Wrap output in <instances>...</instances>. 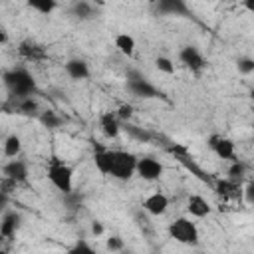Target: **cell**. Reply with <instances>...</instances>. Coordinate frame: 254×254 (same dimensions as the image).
Listing matches in <instances>:
<instances>
[{"instance_id": "cell-9", "label": "cell", "mask_w": 254, "mask_h": 254, "mask_svg": "<svg viewBox=\"0 0 254 254\" xmlns=\"http://www.w3.org/2000/svg\"><path fill=\"white\" fill-rule=\"evenodd\" d=\"M143 210L151 216H163L169 208V196L163 192H153L147 198H143Z\"/></svg>"}, {"instance_id": "cell-12", "label": "cell", "mask_w": 254, "mask_h": 254, "mask_svg": "<svg viewBox=\"0 0 254 254\" xmlns=\"http://www.w3.org/2000/svg\"><path fill=\"white\" fill-rule=\"evenodd\" d=\"M157 10L163 16H192V12L183 0H161L157 4Z\"/></svg>"}, {"instance_id": "cell-38", "label": "cell", "mask_w": 254, "mask_h": 254, "mask_svg": "<svg viewBox=\"0 0 254 254\" xmlns=\"http://www.w3.org/2000/svg\"><path fill=\"white\" fill-rule=\"evenodd\" d=\"M252 139H254V135H252Z\"/></svg>"}, {"instance_id": "cell-20", "label": "cell", "mask_w": 254, "mask_h": 254, "mask_svg": "<svg viewBox=\"0 0 254 254\" xmlns=\"http://www.w3.org/2000/svg\"><path fill=\"white\" fill-rule=\"evenodd\" d=\"M20 153H22V139H20V135H16V133L6 135V139H4V155L8 159H18Z\"/></svg>"}, {"instance_id": "cell-10", "label": "cell", "mask_w": 254, "mask_h": 254, "mask_svg": "<svg viewBox=\"0 0 254 254\" xmlns=\"http://www.w3.org/2000/svg\"><path fill=\"white\" fill-rule=\"evenodd\" d=\"M2 171H4V177L10 179V181H14L16 185L28 181V165H26V161H22V159H10V161L2 167Z\"/></svg>"}, {"instance_id": "cell-6", "label": "cell", "mask_w": 254, "mask_h": 254, "mask_svg": "<svg viewBox=\"0 0 254 254\" xmlns=\"http://www.w3.org/2000/svg\"><path fill=\"white\" fill-rule=\"evenodd\" d=\"M163 163L159 161V159H155V157H139V161H137V177H141L143 181H149V183H153V181H159L161 179V175H163Z\"/></svg>"}, {"instance_id": "cell-15", "label": "cell", "mask_w": 254, "mask_h": 254, "mask_svg": "<svg viewBox=\"0 0 254 254\" xmlns=\"http://www.w3.org/2000/svg\"><path fill=\"white\" fill-rule=\"evenodd\" d=\"M93 165L95 169L105 175V177H111V167H113V151L111 149H97L93 153Z\"/></svg>"}, {"instance_id": "cell-1", "label": "cell", "mask_w": 254, "mask_h": 254, "mask_svg": "<svg viewBox=\"0 0 254 254\" xmlns=\"http://www.w3.org/2000/svg\"><path fill=\"white\" fill-rule=\"evenodd\" d=\"M4 85L8 87V91L12 95H16V99H24V97H32V93L36 91V81L32 77V73L26 67H12L6 69L2 73Z\"/></svg>"}, {"instance_id": "cell-23", "label": "cell", "mask_w": 254, "mask_h": 254, "mask_svg": "<svg viewBox=\"0 0 254 254\" xmlns=\"http://www.w3.org/2000/svg\"><path fill=\"white\" fill-rule=\"evenodd\" d=\"M16 109L18 113H24V115H40V105L34 97H24V99H16Z\"/></svg>"}, {"instance_id": "cell-13", "label": "cell", "mask_w": 254, "mask_h": 254, "mask_svg": "<svg viewBox=\"0 0 254 254\" xmlns=\"http://www.w3.org/2000/svg\"><path fill=\"white\" fill-rule=\"evenodd\" d=\"M64 69H65V73H67L71 79H75V81H83V79L89 77V65H87L85 60H79V58L67 60V62L64 64Z\"/></svg>"}, {"instance_id": "cell-37", "label": "cell", "mask_w": 254, "mask_h": 254, "mask_svg": "<svg viewBox=\"0 0 254 254\" xmlns=\"http://www.w3.org/2000/svg\"><path fill=\"white\" fill-rule=\"evenodd\" d=\"M125 254H133V252H125Z\"/></svg>"}, {"instance_id": "cell-30", "label": "cell", "mask_w": 254, "mask_h": 254, "mask_svg": "<svg viewBox=\"0 0 254 254\" xmlns=\"http://www.w3.org/2000/svg\"><path fill=\"white\" fill-rule=\"evenodd\" d=\"M105 246H107V250H111V252H123V250H125V242H123V238L117 236V234L109 236L107 242H105Z\"/></svg>"}, {"instance_id": "cell-29", "label": "cell", "mask_w": 254, "mask_h": 254, "mask_svg": "<svg viewBox=\"0 0 254 254\" xmlns=\"http://www.w3.org/2000/svg\"><path fill=\"white\" fill-rule=\"evenodd\" d=\"M67 254H97V252L87 240H75V244L67 250Z\"/></svg>"}, {"instance_id": "cell-14", "label": "cell", "mask_w": 254, "mask_h": 254, "mask_svg": "<svg viewBox=\"0 0 254 254\" xmlns=\"http://www.w3.org/2000/svg\"><path fill=\"white\" fill-rule=\"evenodd\" d=\"M99 127H101V131H103L105 137L115 139L119 135V131H121V121H119V117H117L115 111H105L99 117Z\"/></svg>"}, {"instance_id": "cell-26", "label": "cell", "mask_w": 254, "mask_h": 254, "mask_svg": "<svg viewBox=\"0 0 254 254\" xmlns=\"http://www.w3.org/2000/svg\"><path fill=\"white\" fill-rule=\"evenodd\" d=\"M246 169H248V167H246L244 161H240V159L232 161L230 167H228V179L234 181V183H240V181L246 177Z\"/></svg>"}, {"instance_id": "cell-17", "label": "cell", "mask_w": 254, "mask_h": 254, "mask_svg": "<svg viewBox=\"0 0 254 254\" xmlns=\"http://www.w3.org/2000/svg\"><path fill=\"white\" fill-rule=\"evenodd\" d=\"M18 54L24 56L26 60H44L46 58V52L42 46H38L36 42L32 40H24L18 44Z\"/></svg>"}, {"instance_id": "cell-16", "label": "cell", "mask_w": 254, "mask_h": 254, "mask_svg": "<svg viewBox=\"0 0 254 254\" xmlns=\"http://www.w3.org/2000/svg\"><path fill=\"white\" fill-rule=\"evenodd\" d=\"M20 220H22V216L16 210H6L2 216V222H0V234L4 238H12L16 234V230L20 228Z\"/></svg>"}, {"instance_id": "cell-22", "label": "cell", "mask_w": 254, "mask_h": 254, "mask_svg": "<svg viewBox=\"0 0 254 254\" xmlns=\"http://www.w3.org/2000/svg\"><path fill=\"white\" fill-rule=\"evenodd\" d=\"M123 129H125L127 135H129L131 139H135V141H141V143H149V141H151V133L145 131V129L139 127V125H133L131 121L123 123Z\"/></svg>"}, {"instance_id": "cell-21", "label": "cell", "mask_w": 254, "mask_h": 254, "mask_svg": "<svg viewBox=\"0 0 254 254\" xmlns=\"http://www.w3.org/2000/svg\"><path fill=\"white\" fill-rule=\"evenodd\" d=\"M71 14H73L77 20H91V18L97 14V10L93 8V4H91V2L79 0V2L71 4Z\"/></svg>"}, {"instance_id": "cell-34", "label": "cell", "mask_w": 254, "mask_h": 254, "mask_svg": "<svg viewBox=\"0 0 254 254\" xmlns=\"http://www.w3.org/2000/svg\"><path fill=\"white\" fill-rule=\"evenodd\" d=\"M103 232H105L103 224H101L99 220H93V222H91V234H93V236H101Z\"/></svg>"}, {"instance_id": "cell-3", "label": "cell", "mask_w": 254, "mask_h": 254, "mask_svg": "<svg viewBox=\"0 0 254 254\" xmlns=\"http://www.w3.org/2000/svg\"><path fill=\"white\" fill-rule=\"evenodd\" d=\"M125 89H127L133 97H139V99H155V97L165 99V93H163L157 85H153L145 75H141V73L135 71V69L127 71Z\"/></svg>"}, {"instance_id": "cell-24", "label": "cell", "mask_w": 254, "mask_h": 254, "mask_svg": "<svg viewBox=\"0 0 254 254\" xmlns=\"http://www.w3.org/2000/svg\"><path fill=\"white\" fill-rule=\"evenodd\" d=\"M28 6H30L32 10L44 14V16H50V14L58 8V2H56V0H30Z\"/></svg>"}, {"instance_id": "cell-4", "label": "cell", "mask_w": 254, "mask_h": 254, "mask_svg": "<svg viewBox=\"0 0 254 254\" xmlns=\"http://www.w3.org/2000/svg\"><path fill=\"white\" fill-rule=\"evenodd\" d=\"M169 236L175 242L185 244V246H196L198 240H200L196 224L187 216H179L169 224Z\"/></svg>"}, {"instance_id": "cell-8", "label": "cell", "mask_w": 254, "mask_h": 254, "mask_svg": "<svg viewBox=\"0 0 254 254\" xmlns=\"http://www.w3.org/2000/svg\"><path fill=\"white\" fill-rule=\"evenodd\" d=\"M179 62H181L185 67H189L190 71H196V73H198L200 69H204V65H206L202 54H200L198 48H194V46H183V48L179 50Z\"/></svg>"}, {"instance_id": "cell-25", "label": "cell", "mask_w": 254, "mask_h": 254, "mask_svg": "<svg viewBox=\"0 0 254 254\" xmlns=\"http://www.w3.org/2000/svg\"><path fill=\"white\" fill-rule=\"evenodd\" d=\"M38 119H40V123H42L44 127H48V129H58V127H62V123H64V119H62L56 111H42V113L38 115Z\"/></svg>"}, {"instance_id": "cell-2", "label": "cell", "mask_w": 254, "mask_h": 254, "mask_svg": "<svg viewBox=\"0 0 254 254\" xmlns=\"http://www.w3.org/2000/svg\"><path fill=\"white\" fill-rule=\"evenodd\" d=\"M46 175H48V181L54 185V189L60 190L62 194L73 192V169L64 161H60L58 157L50 159Z\"/></svg>"}, {"instance_id": "cell-36", "label": "cell", "mask_w": 254, "mask_h": 254, "mask_svg": "<svg viewBox=\"0 0 254 254\" xmlns=\"http://www.w3.org/2000/svg\"><path fill=\"white\" fill-rule=\"evenodd\" d=\"M250 99H252V101H254V87H252V89H250Z\"/></svg>"}, {"instance_id": "cell-27", "label": "cell", "mask_w": 254, "mask_h": 254, "mask_svg": "<svg viewBox=\"0 0 254 254\" xmlns=\"http://www.w3.org/2000/svg\"><path fill=\"white\" fill-rule=\"evenodd\" d=\"M155 67H157L161 73H167V75L175 73V62H173L171 58H167V56H159V58L155 60Z\"/></svg>"}, {"instance_id": "cell-28", "label": "cell", "mask_w": 254, "mask_h": 254, "mask_svg": "<svg viewBox=\"0 0 254 254\" xmlns=\"http://www.w3.org/2000/svg\"><path fill=\"white\" fill-rule=\"evenodd\" d=\"M236 69H238V73H242V75L252 73V71H254V58H250V56H240V58L236 60Z\"/></svg>"}, {"instance_id": "cell-18", "label": "cell", "mask_w": 254, "mask_h": 254, "mask_svg": "<svg viewBox=\"0 0 254 254\" xmlns=\"http://www.w3.org/2000/svg\"><path fill=\"white\" fill-rule=\"evenodd\" d=\"M216 192L222 198H238L242 194V189H240V183H234L230 179H222L216 183Z\"/></svg>"}, {"instance_id": "cell-7", "label": "cell", "mask_w": 254, "mask_h": 254, "mask_svg": "<svg viewBox=\"0 0 254 254\" xmlns=\"http://www.w3.org/2000/svg\"><path fill=\"white\" fill-rule=\"evenodd\" d=\"M208 147L214 151L216 157L224 159V161H236V147H234V141L228 139V137H222V135H210L208 137Z\"/></svg>"}, {"instance_id": "cell-32", "label": "cell", "mask_w": 254, "mask_h": 254, "mask_svg": "<svg viewBox=\"0 0 254 254\" xmlns=\"http://www.w3.org/2000/svg\"><path fill=\"white\" fill-rule=\"evenodd\" d=\"M115 113H117V117H119L121 123H127V121L133 117V105L123 103V105H119V109H117Z\"/></svg>"}, {"instance_id": "cell-11", "label": "cell", "mask_w": 254, "mask_h": 254, "mask_svg": "<svg viewBox=\"0 0 254 254\" xmlns=\"http://www.w3.org/2000/svg\"><path fill=\"white\" fill-rule=\"evenodd\" d=\"M187 210H189V214L194 216V218H204V216H208V214L212 212V206L208 204V200H206L204 196H200V194H190V196L187 198Z\"/></svg>"}, {"instance_id": "cell-5", "label": "cell", "mask_w": 254, "mask_h": 254, "mask_svg": "<svg viewBox=\"0 0 254 254\" xmlns=\"http://www.w3.org/2000/svg\"><path fill=\"white\" fill-rule=\"evenodd\" d=\"M137 161H139V157H135L133 153L123 151V149H113L111 177L117 181H129L137 173Z\"/></svg>"}, {"instance_id": "cell-19", "label": "cell", "mask_w": 254, "mask_h": 254, "mask_svg": "<svg viewBox=\"0 0 254 254\" xmlns=\"http://www.w3.org/2000/svg\"><path fill=\"white\" fill-rule=\"evenodd\" d=\"M115 48H117L123 56L131 58V56L135 54V38H133L131 34H127V32L117 34V36H115Z\"/></svg>"}, {"instance_id": "cell-33", "label": "cell", "mask_w": 254, "mask_h": 254, "mask_svg": "<svg viewBox=\"0 0 254 254\" xmlns=\"http://www.w3.org/2000/svg\"><path fill=\"white\" fill-rule=\"evenodd\" d=\"M64 196H65V200H67L69 208H73V206H79V204H81V196H79V194H75V192H69V194H64Z\"/></svg>"}, {"instance_id": "cell-31", "label": "cell", "mask_w": 254, "mask_h": 254, "mask_svg": "<svg viewBox=\"0 0 254 254\" xmlns=\"http://www.w3.org/2000/svg\"><path fill=\"white\" fill-rule=\"evenodd\" d=\"M242 198H244V202H246V204L254 206V179H252V181H248V183L242 187Z\"/></svg>"}, {"instance_id": "cell-35", "label": "cell", "mask_w": 254, "mask_h": 254, "mask_svg": "<svg viewBox=\"0 0 254 254\" xmlns=\"http://www.w3.org/2000/svg\"><path fill=\"white\" fill-rule=\"evenodd\" d=\"M242 6H244L248 12H252V14H254V0H244V2H242Z\"/></svg>"}]
</instances>
